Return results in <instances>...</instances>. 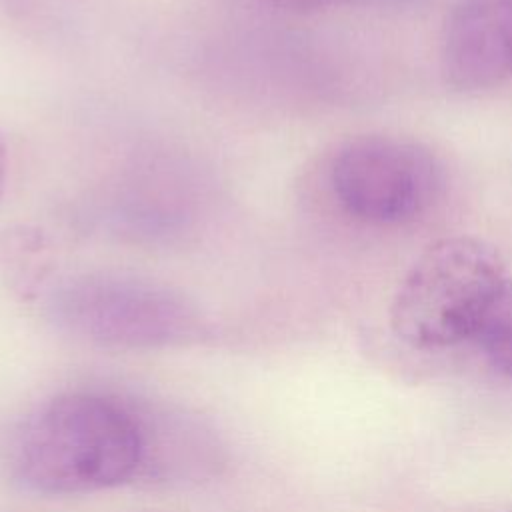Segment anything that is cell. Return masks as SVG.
Here are the masks:
<instances>
[{
	"instance_id": "cell-1",
	"label": "cell",
	"mask_w": 512,
	"mask_h": 512,
	"mask_svg": "<svg viewBox=\"0 0 512 512\" xmlns=\"http://www.w3.org/2000/svg\"><path fill=\"white\" fill-rule=\"evenodd\" d=\"M142 438L128 400L60 394L14 430L6 450L10 480L38 496H74L138 480Z\"/></svg>"
},
{
	"instance_id": "cell-2",
	"label": "cell",
	"mask_w": 512,
	"mask_h": 512,
	"mask_svg": "<svg viewBox=\"0 0 512 512\" xmlns=\"http://www.w3.org/2000/svg\"><path fill=\"white\" fill-rule=\"evenodd\" d=\"M46 314L64 334L110 350H158L206 332L198 304L182 290L128 272H82L46 296Z\"/></svg>"
},
{
	"instance_id": "cell-3",
	"label": "cell",
	"mask_w": 512,
	"mask_h": 512,
	"mask_svg": "<svg viewBox=\"0 0 512 512\" xmlns=\"http://www.w3.org/2000/svg\"><path fill=\"white\" fill-rule=\"evenodd\" d=\"M506 280L504 260L492 244L474 236L440 238L400 280L390 304V328L416 350L474 340Z\"/></svg>"
},
{
	"instance_id": "cell-4",
	"label": "cell",
	"mask_w": 512,
	"mask_h": 512,
	"mask_svg": "<svg viewBox=\"0 0 512 512\" xmlns=\"http://www.w3.org/2000/svg\"><path fill=\"white\" fill-rule=\"evenodd\" d=\"M328 180L342 212L370 226L414 222L444 190V170L432 150L388 134L344 142L332 156Z\"/></svg>"
},
{
	"instance_id": "cell-5",
	"label": "cell",
	"mask_w": 512,
	"mask_h": 512,
	"mask_svg": "<svg viewBox=\"0 0 512 512\" xmlns=\"http://www.w3.org/2000/svg\"><path fill=\"white\" fill-rule=\"evenodd\" d=\"M440 70L462 92L510 82L512 0H458L442 24Z\"/></svg>"
},
{
	"instance_id": "cell-6",
	"label": "cell",
	"mask_w": 512,
	"mask_h": 512,
	"mask_svg": "<svg viewBox=\"0 0 512 512\" xmlns=\"http://www.w3.org/2000/svg\"><path fill=\"white\" fill-rule=\"evenodd\" d=\"M142 438L138 480L200 482L224 466V450L202 420L170 406L128 400Z\"/></svg>"
},
{
	"instance_id": "cell-7",
	"label": "cell",
	"mask_w": 512,
	"mask_h": 512,
	"mask_svg": "<svg viewBox=\"0 0 512 512\" xmlns=\"http://www.w3.org/2000/svg\"><path fill=\"white\" fill-rule=\"evenodd\" d=\"M474 340L488 362L500 374L512 378V278L504 282L492 300Z\"/></svg>"
},
{
	"instance_id": "cell-8",
	"label": "cell",
	"mask_w": 512,
	"mask_h": 512,
	"mask_svg": "<svg viewBox=\"0 0 512 512\" xmlns=\"http://www.w3.org/2000/svg\"><path fill=\"white\" fill-rule=\"evenodd\" d=\"M258 2L278 6V8H292V10H316V8L342 6L354 0H258Z\"/></svg>"
},
{
	"instance_id": "cell-9",
	"label": "cell",
	"mask_w": 512,
	"mask_h": 512,
	"mask_svg": "<svg viewBox=\"0 0 512 512\" xmlns=\"http://www.w3.org/2000/svg\"><path fill=\"white\" fill-rule=\"evenodd\" d=\"M6 168H8V164H6V148H4V142L0 138V196H2L4 184H6Z\"/></svg>"
}]
</instances>
